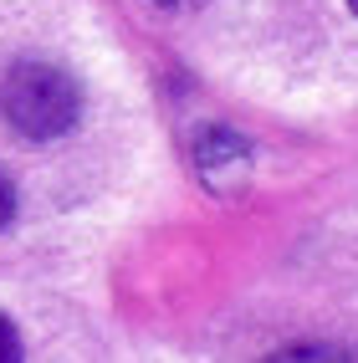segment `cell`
<instances>
[{
	"label": "cell",
	"mask_w": 358,
	"mask_h": 363,
	"mask_svg": "<svg viewBox=\"0 0 358 363\" xmlns=\"http://www.w3.org/2000/svg\"><path fill=\"white\" fill-rule=\"evenodd\" d=\"M189 169H195L200 184H210L215 195H241L246 179H251V143L235 128L205 123L189 138Z\"/></svg>",
	"instance_id": "cell-2"
},
{
	"label": "cell",
	"mask_w": 358,
	"mask_h": 363,
	"mask_svg": "<svg viewBox=\"0 0 358 363\" xmlns=\"http://www.w3.org/2000/svg\"><path fill=\"white\" fill-rule=\"evenodd\" d=\"M348 11H353V16H358V0H348Z\"/></svg>",
	"instance_id": "cell-6"
},
{
	"label": "cell",
	"mask_w": 358,
	"mask_h": 363,
	"mask_svg": "<svg viewBox=\"0 0 358 363\" xmlns=\"http://www.w3.org/2000/svg\"><path fill=\"white\" fill-rule=\"evenodd\" d=\"M143 6L159 16H195V11H205V0H143Z\"/></svg>",
	"instance_id": "cell-3"
},
{
	"label": "cell",
	"mask_w": 358,
	"mask_h": 363,
	"mask_svg": "<svg viewBox=\"0 0 358 363\" xmlns=\"http://www.w3.org/2000/svg\"><path fill=\"white\" fill-rule=\"evenodd\" d=\"M11 215H16V184H11L6 174H0V230L11 225Z\"/></svg>",
	"instance_id": "cell-5"
},
{
	"label": "cell",
	"mask_w": 358,
	"mask_h": 363,
	"mask_svg": "<svg viewBox=\"0 0 358 363\" xmlns=\"http://www.w3.org/2000/svg\"><path fill=\"white\" fill-rule=\"evenodd\" d=\"M0 113H6V123L21 138L52 143V138L77 128V118H82V87L57 62H16L6 72V82H0Z\"/></svg>",
	"instance_id": "cell-1"
},
{
	"label": "cell",
	"mask_w": 358,
	"mask_h": 363,
	"mask_svg": "<svg viewBox=\"0 0 358 363\" xmlns=\"http://www.w3.org/2000/svg\"><path fill=\"white\" fill-rule=\"evenodd\" d=\"M21 358V337H16V328L0 318V363H16Z\"/></svg>",
	"instance_id": "cell-4"
}]
</instances>
